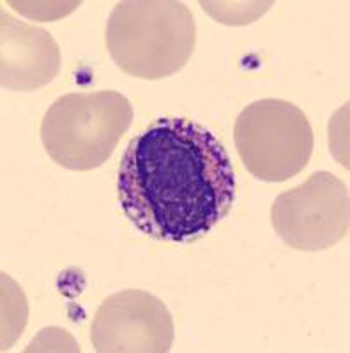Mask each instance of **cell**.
Masks as SVG:
<instances>
[{
    "label": "cell",
    "mask_w": 350,
    "mask_h": 353,
    "mask_svg": "<svg viewBox=\"0 0 350 353\" xmlns=\"http://www.w3.org/2000/svg\"><path fill=\"white\" fill-rule=\"evenodd\" d=\"M235 172L216 134L188 119H157L128 143L117 194L147 237L193 242L229 216Z\"/></svg>",
    "instance_id": "obj_1"
},
{
    "label": "cell",
    "mask_w": 350,
    "mask_h": 353,
    "mask_svg": "<svg viewBox=\"0 0 350 353\" xmlns=\"http://www.w3.org/2000/svg\"><path fill=\"white\" fill-rule=\"evenodd\" d=\"M197 41L189 8L175 0H124L106 23V48L119 69L135 78L162 80L181 71Z\"/></svg>",
    "instance_id": "obj_2"
},
{
    "label": "cell",
    "mask_w": 350,
    "mask_h": 353,
    "mask_svg": "<svg viewBox=\"0 0 350 353\" xmlns=\"http://www.w3.org/2000/svg\"><path fill=\"white\" fill-rule=\"evenodd\" d=\"M133 122V106L115 90L66 94L45 113L41 141L53 163L72 172L99 168Z\"/></svg>",
    "instance_id": "obj_3"
},
{
    "label": "cell",
    "mask_w": 350,
    "mask_h": 353,
    "mask_svg": "<svg viewBox=\"0 0 350 353\" xmlns=\"http://www.w3.org/2000/svg\"><path fill=\"white\" fill-rule=\"evenodd\" d=\"M246 170L262 182H285L301 173L313 154V129L299 106L283 99L255 101L233 128Z\"/></svg>",
    "instance_id": "obj_4"
},
{
    "label": "cell",
    "mask_w": 350,
    "mask_h": 353,
    "mask_svg": "<svg viewBox=\"0 0 350 353\" xmlns=\"http://www.w3.org/2000/svg\"><path fill=\"white\" fill-rule=\"evenodd\" d=\"M271 223L289 248L306 253L333 248L349 233V188L333 173H313L306 182L278 194Z\"/></svg>",
    "instance_id": "obj_5"
},
{
    "label": "cell",
    "mask_w": 350,
    "mask_h": 353,
    "mask_svg": "<svg viewBox=\"0 0 350 353\" xmlns=\"http://www.w3.org/2000/svg\"><path fill=\"white\" fill-rule=\"evenodd\" d=\"M90 341L99 353H166L173 345V321L156 295L122 290L101 302Z\"/></svg>",
    "instance_id": "obj_6"
},
{
    "label": "cell",
    "mask_w": 350,
    "mask_h": 353,
    "mask_svg": "<svg viewBox=\"0 0 350 353\" xmlns=\"http://www.w3.org/2000/svg\"><path fill=\"white\" fill-rule=\"evenodd\" d=\"M0 20L2 87L30 92L48 85L61 71V50L52 34L17 20L6 11Z\"/></svg>",
    "instance_id": "obj_7"
},
{
    "label": "cell",
    "mask_w": 350,
    "mask_h": 353,
    "mask_svg": "<svg viewBox=\"0 0 350 353\" xmlns=\"http://www.w3.org/2000/svg\"><path fill=\"white\" fill-rule=\"evenodd\" d=\"M27 301L20 286L2 274V350H9L21 336L27 323Z\"/></svg>",
    "instance_id": "obj_8"
},
{
    "label": "cell",
    "mask_w": 350,
    "mask_h": 353,
    "mask_svg": "<svg viewBox=\"0 0 350 353\" xmlns=\"http://www.w3.org/2000/svg\"><path fill=\"white\" fill-rule=\"evenodd\" d=\"M200 8L213 17L214 20L223 25H250L257 18H260L269 8H273L274 2H198Z\"/></svg>",
    "instance_id": "obj_9"
},
{
    "label": "cell",
    "mask_w": 350,
    "mask_h": 353,
    "mask_svg": "<svg viewBox=\"0 0 350 353\" xmlns=\"http://www.w3.org/2000/svg\"><path fill=\"white\" fill-rule=\"evenodd\" d=\"M9 6L17 9L20 14L27 18H34L39 21L57 20V14L68 17L69 12L80 8V2H9Z\"/></svg>",
    "instance_id": "obj_10"
}]
</instances>
